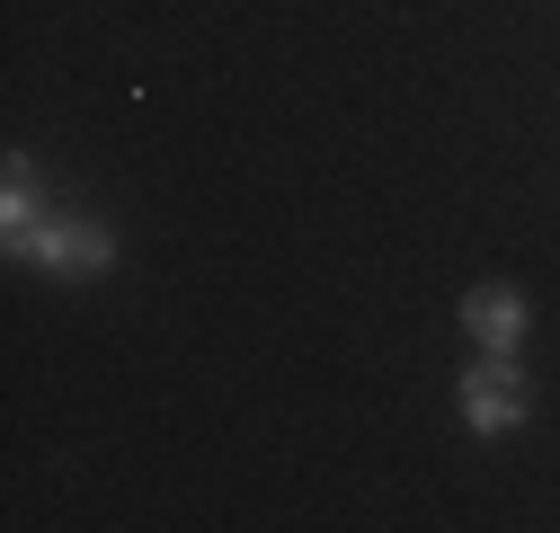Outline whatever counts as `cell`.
Masks as SVG:
<instances>
[{
  "instance_id": "1",
  "label": "cell",
  "mask_w": 560,
  "mask_h": 533,
  "mask_svg": "<svg viewBox=\"0 0 560 533\" xmlns=\"http://www.w3.org/2000/svg\"><path fill=\"white\" fill-rule=\"evenodd\" d=\"M454 410H463L471 436H508V427H525V418H534V391H525L516 356H480V365H463Z\"/></svg>"
},
{
  "instance_id": "2",
  "label": "cell",
  "mask_w": 560,
  "mask_h": 533,
  "mask_svg": "<svg viewBox=\"0 0 560 533\" xmlns=\"http://www.w3.org/2000/svg\"><path fill=\"white\" fill-rule=\"evenodd\" d=\"M36 266H54V276H107V266H116V232L98 214H81V205H45Z\"/></svg>"
},
{
  "instance_id": "3",
  "label": "cell",
  "mask_w": 560,
  "mask_h": 533,
  "mask_svg": "<svg viewBox=\"0 0 560 533\" xmlns=\"http://www.w3.org/2000/svg\"><path fill=\"white\" fill-rule=\"evenodd\" d=\"M463 329H471L480 356H516V347H525V294H516L508 276L471 285V294H463Z\"/></svg>"
},
{
  "instance_id": "4",
  "label": "cell",
  "mask_w": 560,
  "mask_h": 533,
  "mask_svg": "<svg viewBox=\"0 0 560 533\" xmlns=\"http://www.w3.org/2000/svg\"><path fill=\"white\" fill-rule=\"evenodd\" d=\"M36 223H45V205H36V161L10 152V187H0V240H10V258H36Z\"/></svg>"
}]
</instances>
